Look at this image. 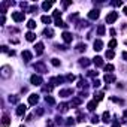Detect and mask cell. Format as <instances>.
Returning a JSON list of instances; mask_svg holds the SVG:
<instances>
[{
    "instance_id": "cell-3",
    "label": "cell",
    "mask_w": 127,
    "mask_h": 127,
    "mask_svg": "<svg viewBox=\"0 0 127 127\" xmlns=\"http://www.w3.org/2000/svg\"><path fill=\"white\" fill-rule=\"evenodd\" d=\"M30 82H31L33 85H41V84H42V76H41V75H33V76L30 78Z\"/></svg>"
},
{
    "instance_id": "cell-8",
    "label": "cell",
    "mask_w": 127,
    "mask_h": 127,
    "mask_svg": "<svg viewBox=\"0 0 127 127\" xmlns=\"http://www.w3.org/2000/svg\"><path fill=\"white\" fill-rule=\"evenodd\" d=\"M61 38H63V41H64L66 43H70V42H72V39H73V36H72L69 31H64V33L61 34Z\"/></svg>"
},
{
    "instance_id": "cell-51",
    "label": "cell",
    "mask_w": 127,
    "mask_h": 127,
    "mask_svg": "<svg viewBox=\"0 0 127 127\" xmlns=\"http://www.w3.org/2000/svg\"><path fill=\"white\" fill-rule=\"evenodd\" d=\"M2 51H3V52H8V46H6V45H3V46H2Z\"/></svg>"
},
{
    "instance_id": "cell-2",
    "label": "cell",
    "mask_w": 127,
    "mask_h": 127,
    "mask_svg": "<svg viewBox=\"0 0 127 127\" xmlns=\"http://www.w3.org/2000/svg\"><path fill=\"white\" fill-rule=\"evenodd\" d=\"M117 18H118V14L117 12H109V14L106 15V23L108 24H112V23L117 21Z\"/></svg>"
},
{
    "instance_id": "cell-28",
    "label": "cell",
    "mask_w": 127,
    "mask_h": 127,
    "mask_svg": "<svg viewBox=\"0 0 127 127\" xmlns=\"http://www.w3.org/2000/svg\"><path fill=\"white\" fill-rule=\"evenodd\" d=\"M27 27H28L30 30H33V28L36 27V21H34V20H28V23H27Z\"/></svg>"
},
{
    "instance_id": "cell-20",
    "label": "cell",
    "mask_w": 127,
    "mask_h": 127,
    "mask_svg": "<svg viewBox=\"0 0 127 127\" xmlns=\"http://www.w3.org/2000/svg\"><path fill=\"white\" fill-rule=\"evenodd\" d=\"M93 63H94L97 67H102V66H103V58H102V57H94Z\"/></svg>"
},
{
    "instance_id": "cell-36",
    "label": "cell",
    "mask_w": 127,
    "mask_h": 127,
    "mask_svg": "<svg viewBox=\"0 0 127 127\" xmlns=\"http://www.w3.org/2000/svg\"><path fill=\"white\" fill-rule=\"evenodd\" d=\"M18 100H20V97H18V96H14V97L11 96V97H9V102H11V103H18Z\"/></svg>"
},
{
    "instance_id": "cell-7",
    "label": "cell",
    "mask_w": 127,
    "mask_h": 127,
    "mask_svg": "<svg viewBox=\"0 0 127 127\" xmlns=\"http://www.w3.org/2000/svg\"><path fill=\"white\" fill-rule=\"evenodd\" d=\"M38 102H39V96H38V94H30V96H28V105L33 106V105H36Z\"/></svg>"
},
{
    "instance_id": "cell-13",
    "label": "cell",
    "mask_w": 127,
    "mask_h": 127,
    "mask_svg": "<svg viewBox=\"0 0 127 127\" xmlns=\"http://www.w3.org/2000/svg\"><path fill=\"white\" fill-rule=\"evenodd\" d=\"M93 46H94V51H102V48H103V42H102L100 39H96Z\"/></svg>"
},
{
    "instance_id": "cell-1",
    "label": "cell",
    "mask_w": 127,
    "mask_h": 127,
    "mask_svg": "<svg viewBox=\"0 0 127 127\" xmlns=\"http://www.w3.org/2000/svg\"><path fill=\"white\" fill-rule=\"evenodd\" d=\"M24 12H14L12 14V20L15 21V23H21V21H24Z\"/></svg>"
},
{
    "instance_id": "cell-42",
    "label": "cell",
    "mask_w": 127,
    "mask_h": 127,
    "mask_svg": "<svg viewBox=\"0 0 127 127\" xmlns=\"http://www.w3.org/2000/svg\"><path fill=\"white\" fill-rule=\"evenodd\" d=\"M91 123H94V124L99 123V117H97V115H93V117H91Z\"/></svg>"
},
{
    "instance_id": "cell-6",
    "label": "cell",
    "mask_w": 127,
    "mask_h": 127,
    "mask_svg": "<svg viewBox=\"0 0 127 127\" xmlns=\"http://www.w3.org/2000/svg\"><path fill=\"white\" fill-rule=\"evenodd\" d=\"M26 111H27V106H26V105H18V108H16V115L21 117V115L26 114Z\"/></svg>"
},
{
    "instance_id": "cell-50",
    "label": "cell",
    "mask_w": 127,
    "mask_h": 127,
    "mask_svg": "<svg viewBox=\"0 0 127 127\" xmlns=\"http://www.w3.org/2000/svg\"><path fill=\"white\" fill-rule=\"evenodd\" d=\"M5 21H6V18H5V15L2 16V20H0V24H5Z\"/></svg>"
},
{
    "instance_id": "cell-41",
    "label": "cell",
    "mask_w": 127,
    "mask_h": 127,
    "mask_svg": "<svg viewBox=\"0 0 127 127\" xmlns=\"http://www.w3.org/2000/svg\"><path fill=\"white\" fill-rule=\"evenodd\" d=\"M99 85H100V81H99V79H94V81H93V87H94V88H97Z\"/></svg>"
},
{
    "instance_id": "cell-38",
    "label": "cell",
    "mask_w": 127,
    "mask_h": 127,
    "mask_svg": "<svg viewBox=\"0 0 127 127\" xmlns=\"http://www.w3.org/2000/svg\"><path fill=\"white\" fill-rule=\"evenodd\" d=\"M108 46H109L111 49H112V48H115V46H117V41H115V39H112L109 43H108Z\"/></svg>"
},
{
    "instance_id": "cell-5",
    "label": "cell",
    "mask_w": 127,
    "mask_h": 127,
    "mask_svg": "<svg viewBox=\"0 0 127 127\" xmlns=\"http://www.w3.org/2000/svg\"><path fill=\"white\" fill-rule=\"evenodd\" d=\"M34 70L36 72H41V73H45V72H46V66L43 63H36L34 64Z\"/></svg>"
},
{
    "instance_id": "cell-45",
    "label": "cell",
    "mask_w": 127,
    "mask_h": 127,
    "mask_svg": "<svg viewBox=\"0 0 127 127\" xmlns=\"http://www.w3.org/2000/svg\"><path fill=\"white\" fill-rule=\"evenodd\" d=\"M88 76H97V72H94V70H90V72H88Z\"/></svg>"
},
{
    "instance_id": "cell-56",
    "label": "cell",
    "mask_w": 127,
    "mask_h": 127,
    "mask_svg": "<svg viewBox=\"0 0 127 127\" xmlns=\"http://www.w3.org/2000/svg\"><path fill=\"white\" fill-rule=\"evenodd\" d=\"M124 118H127V111H124Z\"/></svg>"
},
{
    "instance_id": "cell-46",
    "label": "cell",
    "mask_w": 127,
    "mask_h": 127,
    "mask_svg": "<svg viewBox=\"0 0 127 127\" xmlns=\"http://www.w3.org/2000/svg\"><path fill=\"white\" fill-rule=\"evenodd\" d=\"M36 115H43V109H42V108H39V109L36 111Z\"/></svg>"
},
{
    "instance_id": "cell-10",
    "label": "cell",
    "mask_w": 127,
    "mask_h": 127,
    "mask_svg": "<svg viewBox=\"0 0 127 127\" xmlns=\"http://www.w3.org/2000/svg\"><path fill=\"white\" fill-rule=\"evenodd\" d=\"M99 11L97 9H93V11H90L88 12V18H90V20H97V18H99Z\"/></svg>"
},
{
    "instance_id": "cell-24",
    "label": "cell",
    "mask_w": 127,
    "mask_h": 127,
    "mask_svg": "<svg viewBox=\"0 0 127 127\" xmlns=\"http://www.w3.org/2000/svg\"><path fill=\"white\" fill-rule=\"evenodd\" d=\"M43 34L46 36V38H52V36H54V31H52V28H45V30H43Z\"/></svg>"
},
{
    "instance_id": "cell-27",
    "label": "cell",
    "mask_w": 127,
    "mask_h": 127,
    "mask_svg": "<svg viewBox=\"0 0 127 127\" xmlns=\"http://www.w3.org/2000/svg\"><path fill=\"white\" fill-rule=\"evenodd\" d=\"M102 118H103V121H105V123H108V121H111V120H109V118H111V114H109V112H103Z\"/></svg>"
},
{
    "instance_id": "cell-16",
    "label": "cell",
    "mask_w": 127,
    "mask_h": 127,
    "mask_svg": "<svg viewBox=\"0 0 127 127\" xmlns=\"http://www.w3.org/2000/svg\"><path fill=\"white\" fill-rule=\"evenodd\" d=\"M105 82H108V84L115 82V76H114V75H111V73H106V75H105Z\"/></svg>"
},
{
    "instance_id": "cell-43",
    "label": "cell",
    "mask_w": 127,
    "mask_h": 127,
    "mask_svg": "<svg viewBox=\"0 0 127 127\" xmlns=\"http://www.w3.org/2000/svg\"><path fill=\"white\" fill-rule=\"evenodd\" d=\"M66 79H67V81H73V79H75V75H72V73H69V75L66 76Z\"/></svg>"
},
{
    "instance_id": "cell-44",
    "label": "cell",
    "mask_w": 127,
    "mask_h": 127,
    "mask_svg": "<svg viewBox=\"0 0 127 127\" xmlns=\"http://www.w3.org/2000/svg\"><path fill=\"white\" fill-rule=\"evenodd\" d=\"M52 90V85H45L43 87V91H51Z\"/></svg>"
},
{
    "instance_id": "cell-37",
    "label": "cell",
    "mask_w": 127,
    "mask_h": 127,
    "mask_svg": "<svg viewBox=\"0 0 127 127\" xmlns=\"http://www.w3.org/2000/svg\"><path fill=\"white\" fill-rule=\"evenodd\" d=\"M75 124V118H67V121H66V126H73Z\"/></svg>"
},
{
    "instance_id": "cell-52",
    "label": "cell",
    "mask_w": 127,
    "mask_h": 127,
    "mask_svg": "<svg viewBox=\"0 0 127 127\" xmlns=\"http://www.w3.org/2000/svg\"><path fill=\"white\" fill-rule=\"evenodd\" d=\"M46 126H48V127H52L54 124H52V121H46Z\"/></svg>"
},
{
    "instance_id": "cell-11",
    "label": "cell",
    "mask_w": 127,
    "mask_h": 127,
    "mask_svg": "<svg viewBox=\"0 0 127 127\" xmlns=\"http://www.w3.org/2000/svg\"><path fill=\"white\" fill-rule=\"evenodd\" d=\"M64 81H66V78L57 76V78H52V79H51V84H52V85H58V84H61V82H64Z\"/></svg>"
},
{
    "instance_id": "cell-39",
    "label": "cell",
    "mask_w": 127,
    "mask_h": 127,
    "mask_svg": "<svg viewBox=\"0 0 127 127\" xmlns=\"http://www.w3.org/2000/svg\"><path fill=\"white\" fill-rule=\"evenodd\" d=\"M103 67H105L106 72H112V70H114V66H112V64H106V66H103Z\"/></svg>"
},
{
    "instance_id": "cell-12",
    "label": "cell",
    "mask_w": 127,
    "mask_h": 127,
    "mask_svg": "<svg viewBox=\"0 0 127 127\" xmlns=\"http://www.w3.org/2000/svg\"><path fill=\"white\" fill-rule=\"evenodd\" d=\"M97 108V102L96 100H91V102H88V105H87V109L90 111V112H93L94 109Z\"/></svg>"
},
{
    "instance_id": "cell-33",
    "label": "cell",
    "mask_w": 127,
    "mask_h": 127,
    "mask_svg": "<svg viewBox=\"0 0 127 127\" xmlns=\"http://www.w3.org/2000/svg\"><path fill=\"white\" fill-rule=\"evenodd\" d=\"M45 102H46V103H49V105H54V103H56V100H54L51 96H46V97H45Z\"/></svg>"
},
{
    "instance_id": "cell-23",
    "label": "cell",
    "mask_w": 127,
    "mask_h": 127,
    "mask_svg": "<svg viewBox=\"0 0 127 127\" xmlns=\"http://www.w3.org/2000/svg\"><path fill=\"white\" fill-rule=\"evenodd\" d=\"M78 87H79V88H88V84H87V81H85V79H82V78H81V79H79V82H78Z\"/></svg>"
},
{
    "instance_id": "cell-48",
    "label": "cell",
    "mask_w": 127,
    "mask_h": 127,
    "mask_svg": "<svg viewBox=\"0 0 127 127\" xmlns=\"http://www.w3.org/2000/svg\"><path fill=\"white\" fill-rule=\"evenodd\" d=\"M78 121H79V123L84 121V115H82V114H78Z\"/></svg>"
},
{
    "instance_id": "cell-14",
    "label": "cell",
    "mask_w": 127,
    "mask_h": 127,
    "mask_svg": "<svg viewBox=\"0 0 127 127\" xmlns=\"http://www.w3.org/2000/svg\"><path fill=\"white\" fill-rule=\"evenodd\" d=\"M72 94H73V90H70V88L61 90V91H60V96H61V97H67V96H72Z\"/></svg>"
},
{
    "instance_id": "cell-26",
    "label": "cell",
    "mask_w": 127,
    "mask_h": 127,
    "mask_svg": "<svg viewBox=\"0 0 127 127\" xmlns=\"http://www.w3.org/2000/svg\"><path fill=\"white\" fill-rule=\"evenodd\" d=\"M42 8H43L45 11L51 9V8H52V2H43V3H42Z\"/></svg>"
},
{
    "instance_id": "cell-15",
    "label": "cell",
    "mask_w": 127,
    "mask_h": 127,
    "mask_svg": "<svg viewBox=\"0 0 127 127\" xmlns=\"http://www.w3.org/2000/svg\"><path fill=\"white\" fill-rule=\"evenodd\" d=\"M34 48H36V54H38V56H41V54L43 52V43L42 42H38Z\"/></svg>"
},
{
    "instance_id": "cell-22",
    "label": "cell",
    "mask_w": 127,
    "mask_h": 127,
    "mask_svg": "<svg viewBox=\"0 0 127 127\" xmlns=\"http://www.w3.org/2000/svg\"><path fill=\"white\" fill-rule=\"evenodd\" d=\"M103 96H105L103 91H97V93H94V100H96V102H100V100L103 99Z\"/></svg>"
},
{
    "instance_id": "cell-31",
    "label": "cell",
    "mask_w": 127,
    "mask_h": 127,
    "mask_svg": "<svg viewBox=\"0 0 127 127\" xmlns=\"http://www.w3.org/2000/svg\"><path fill=\"white\" fill-rule=\"evenodd\" d=\"M114 56H115L114 49H109V51H106V58H114Z\"/></svg>"
},
{
    "instance_id": "cell-49",
    "label": "cell",
    "mask_w": 127,
    "mask_h": 127,
    "mask_svg": "<svg viewBox=\"0 0 127 127\" xmlns=\"http://www.w3.org/2000/svg\"><path fill=\"white\" fill-rule=\"evenodd\" d=\"M56 120H57V121H56V123H57V124H63V121H61V118H60V117H57V118H56Z\"/></svg>"
},
{
    "instance_id": "cell-25",
    "label": "cell",
    "mask_w": 127,
    "mask_h": 127,
    "mask_svg": "<svg viewBox=\"0 0 127 127\" xmlns=\"http://www.w3.org/2000/svg\"><path fill=\"white\" fill-rule=\"evenodd\" d=\"M41 20H42V23H45V24H51V16H48V15H42Z\"/></svg>"
},
{
    "instance_id": "cell-54",
    "label": "cell",
    "mask_w": 127,
    "mask_h": 127,
    "mask_svg": "<svg viewBox=\"0 0 127 127\" xmlns=\"http://www.w3.org/2000/svg\"><path fill=\"white\" fill-rule=\"evenodd\" d=\"M69 5H70V2H64V3H63V6H64V8H67Z\"/></svg>"
},
{
    "instance_id": "cell-40",
    "label": "cell",
    "mask_w": 127,
    "mask_h": 127,
    "mask_svg": "<svg viewBox=\"0 0 127 127\" xmlns=\"http://www.w3.org/2000/svg\"><path fill=\"white\" fill-rule=\"evenodd\" d=\"M51 63H52V66H60V60L58 58H52Z\"/></svg>"
},
{
    "instance_id": "cell-34",
    "label": "cell",
    "mask_w": 127,
    "mask_h": 127,
    "mask_svg": "<svg viewBox=\"0 0 127 127\" xmlns=\"http://www.w3.org/2000/svg\"><path fill=\"white\" fill-rule=\"evenodd\" d=\"M56 26L57 27H67V24H64L61 20H56Z\"/></svg>"
},
{
    "instance_id": "cell-53",
    "label": "cell",
    "mask_w": 127,
    "mask_h": 127,
    "mask_svg": "<svg viewBox=\"0 0 127 127\" xmlns=\"http://www.w3.org/2000/svg\"><path fill=\"white\" fill-rule=\"evenodd\" d=\"M123 58H124V60L127 61V52H123Z\"/></svg>"
},
{
    "instance_id": "cell-30",
    "label": "cell",
    "mask_w": 127,
    "mask_h": 127,
    "mask_svg": "<svg viewBox=\"0 0 127 127\" xmlns=\"http://www.w3.org/2000/svg\"><path fill=\"white\" fill-rule=\"evenodd\" d=\"M97 34L99 36H103L105 34V26H99L97 27Z\"/></svg>"
},
{
    "instance_id": "cell-29",
    "label": "cell",
    "mask_w": 127,
    "mask_h": 127,
    "mask_svg": "<svg viewBox=\"0 0 127 127\" xmlns=\"http://www.w3.org/2000/svg\"><path fill=\"white\" fill-rule=\"evenodd\" d=\"M79 64L84 66V67H87V66L90 64V60H88V58H81V60H79Z\"/></svg>"
},
{
    "instance_id": "cell-47",
    "label": "cell",
    "mask_w": 127,
    "mask_h": 127,
    "mask_svg": "<svg viewBox=\"0 0 127 127\" xmlns=\"http://www.w3.org/2000/svg\"><path fill=\"white\" fill-rule=\"evenodd\" d=\"M112 5H114V6H121V5H123V2H121V0H120V2H118V0H117V2H114Z\"/></svg>"
},
{
    "instance_id": "cell-9",
    "label": "cell",
    "mask_w": 127,
    "mask_h": 127,
    "mask_svg": "<svg viewBox=\"0 0 127 127\" xmlns=\"http://www.w3.org/2000/svg\"><path fill=\"white\" fill-rule=\"evenodd\" d=\"M81 103H82V97H75V99H72V102H70V108H76Z\"/></svg>"
},
{
    "instance_id": "cell-32",
    "label": "cell",
    "mask_w": 127,
    "mask_h": 127,
    "mask_svg": "<svg viewBox=\"0 0 127 127\" xmlns=\"http://www.w3.org/2000/svg\"><path fill=\"white\" fill-rule=\"evenodd\" d=\"M52 16H54V18H56V20H61V18H60V16H61V12H60V11H54V14H52Z\"/></svg>"
},
{
    "instance_id": "cell-19",
    "label": "cell",
    "mask_w": 127,
    "mask_h": 127,
    "mask_svg": "<svg viewBox=\"0 0 127 127\" xmlns=\"http://www.w3.org/2000/svg\"><path fill=\"white\" fill-rule=\"evenodd\" d=\"M69 106H70V105H67V103H60V105H58V111H60V112H67Z\"/></svg>"
},
{
    "instance_id": "cell-18",
    "label": "cell",
    "mask_w": 127,
    "mask_h": 127,
    "mask_svg": "<svg viewBox=\"0 0 127 127\" xmlns=\"http://www.w3.org/2000/svg\"><path fill=\"white\" fill-rule=\"evenodd\" d=\"M26 39H27L28 42H34V41H36V34L31 33V31H28V33L26 34Z\"/></svg>"
},
{
    "instance_id": "cell-4",
    "label": "cell",
    "mask_w": 127,
    "mask_h": 127,
    "mask_svg": "<svg viewBox=\"0 0 127 127\" xmlns=\"http://www.w3.org/2000/svg\"><path fill=\"white\" fill-rule=\"evenodd\" d=\"M0 73H2V78H9L11 76V67L9 66H3L2 70H0Z\"/></svg>"
},
{
    "instance_id": "cell-21",
    "label": "cell",
    "mask_w": 127,
    "mask_h": 127,
    "mask_svg": "<svg viewBox=\"0 0 127 127\" xmlns=\"http://www.w3.org/2000/svg\"><path fill=\"white\" fill-rule=\"evenodd\" d=\"M11 124V118L8 117V115H3V118H2V126L3 127H8Z\"/></svg>"
},
{
    "instance_id": "cell-17",
    "label": "cell",
    "mask_w": 127,
    "mask_h": 127,
    "mask_svg": "<svg viewBox=\"0 0 127 127\" xmlns=\"http://www.w3.org/2000/svg\"><path fill=\"white\" fill-rule=\"evenodd\" d=\"M31 52L30 51H23V58H24V61H30L31 60Z\"/></svg>"
},
{
    "instance_id": "cell-57",
    "label": "cell",
    "mask_w": 127,
    "mask_h": 127,
    "mask_svg": "<svg viewBox=\"0 0 127 127\" xmlns=\"http://www.w3.org/2000/svg\"><path fill=\"white\" fill-rule=\"evenodd\" d=\"M20 127H24V126H20Z\"/></svg>"
},
{
    "instance_id": "cell-35",
    "label": "cell",
    "mask_w": 127,
    "mask_h": 127,
    "mask_svg": "<svg viewBox=\"0 0 127 127\" xmlns=\"http://www.w3.org/2000/svg\"><path fill=\"white\" fill-rule=\"evenodd\" d=\"M76 49H78V51H85V49H87V45H85V43H78Z\"/></svg>"
},
{
    "instance_id": "cell-55",
    "label": "cell",
    "mask_w": 127,
    "mask_h": 127,
    "mask_svg": "<svg viewBox=\"0 0 127 127\" xmlns=\"http://www.w3.org/2000/svg\"><path fill=\"white\" fill-rule=\"evenodd\" d=\"M123 12H124V14H126V15H127V6H126V8H124V9H123Z\"/></svg>"
}]
</instances>
